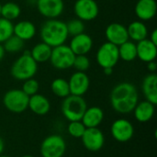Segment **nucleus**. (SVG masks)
Here are the masks:
<instances>
[{
	"instance_id": "f257e3e1",
	"label": "nucleus",
	"mask_w": 157,
	"mask_h": 157,
	"mask_svg": "<svg viewBox=\"0 0 157 157\" xmlns=\"http://www.w3.org/2000/svg\"><path fill=\"white\" fill-rule=\"evenodd\" d=\"M111 108L120 114H129L133 111L139 102V94L135 86L129 82L116 85L109 95Z\"/></svg>"
},
{
	"instance_id": "f03ea898",
	"label": "nucleus",
	"mask_w": 157,
	"mask_h": 157,
	"mask_svg": "<svg viewBox=\"0 0 157 157\" xmlns=\"http://www.w3.org/2000/svg\"><path fill=\"white\" fill-rule=\"evenodd\" d=\"M40 36L41 41L52 48L64 44L69 37L66 23L57 18L48 19L41 25Z\"/></svg>"
},
{
	"instance_id": "7ed1b4c3",
	"label": "nucleus",
	"mask_w": 157,
	"mask_h": 157,
	"mask_svg": "<svg viewBox=\"0 0 157 157\" xmlns=\"http://www.w3.org/2000/svg\"><path fill=\"white\" fill-rule=\"evenodd\" d=\"M38 71V63L31 57L29 51H25L12 64L10 74L18 81L33 78Z\"/></svg>"
},
{
	"instance_id": "20e7f679",
	"label": "nucleus",
	"mask_w": 157,
	"mask_h": 157,
	"mask_svg": "<svg viewBox=\"0 0 157 157\" xmlns=\"http://www.w3.org/2000/svg\"><path fill=\"white\" fill-rule=\"evenodd\" d=\"M86 108L87 104L84 98L75 95L64 98L61 105L62 113L68 121H81Z\"/></svg>"
},
{
	"instance_id": "39448f33",
	"label": "nucleus",
	"mask_w": 157,
	"mask_h": 157,
	"mask_svg": "<svg viewBox=\"0 0 157 157\" xmlns=\"http://www.w3.org/2000/svg\"><path fill=\"white\" fill-rule=\"evenodd\" d=\"M29 97L21 89H10L4 95L3 104L5 108L12 113H22L28 109Z\"/></svg>"
},
{
	"instance_id": "423d86ee",
	"label": "nucleus",
	"mask_w": 157,
	"mask_h": 157,
	"mask_svg": "<svg viewBox=\"0 0 157 157\" xmlns=\"http://www.w3.org/2000/svg\"><path fill=\"white\" fill-rule=\"evenodd\" d=\"M41 157H63L66 152L65 140L59 134L47 136L40 144Z\"/></svg>"
},
{
	"instance_id": "0eeeda50",
	"label": "nucleus",
	"mask_w": 157,
	"mask_h": 157,
	"mask_svg": "<svg viewBox=\"0 0 157 157\" xmlns=\"http://www.w3.org/2000/svg\"><path fill=\"white\" fill-rule=\"evenodd\" d=\"M75 55L68 45L62 44L52 49L50 57L51 64L58 70H66L73 67Z\"/></svg>"
},
{
	"instance_id": "6e6552de",
	"label": "nucleus",
	"mask_w": 157,
	"mask_h": 157,
	"mask_svg": "<svg viewBox=\"0 0 157 157\" xmlns=\"http://www.w3.org/2000/svg\"><path fill=\"white\" fill-rule=\"evenodd\" d=\"M96 60L98 65L104 68H114L120 60L118 46L106 41L98 50Z\"/></svg>"
},
{
	"instance_id": "1a4fd4ad",
	"label": "nucleus",
	"mask_w": 157,
	"mask_h": 157,
	"mask_svg": "<svg viewBox=\"0 0 157 157\" xmlns=\"http://www.w3.org/2000/svg\"><path fill=\"white\" fill-rule=\"evenodd\" d=\"M74 12L82 21H91L98 17L99 7L96 0H76L74 5Z\"/></svg>"
},
{
	"instance_id": "9d476101",
	"label": "nucleus",
	"mask_w": 157,
	"mask_h": 157,
	"mask_svg": "<svg viewBox=\"0 0 157 157\" xmlns=\"http://www.w3.org/2000/svg\"><path fill=\"white\" fill-rule=\"evenodd\" d=\"M110 133L117 142L127 143L134 135V127L129 120L121 118L111 124Z\"/></svg>"
},
{
	"instance_id": "9b49d317",
	"label": "nucleus",
	"mask_w": 157,
	"mask_h": 157,
	"mask_svg": "<svg viewBox=\"0 0 157 157\" xmlns=\"http://www.w3.org/2000/svg\"><path fill=\"white\" fill-rule=\"evenodd\" d=\"M84 147L90 152L100 151L105 144V136L98 128H86L81 137Z\"/></svg>"
},
{
	"instance_id": "f8f14e48",
	"label": "nucleus",
	"mask_w": 157,
	"mask_h": 157,
	"mask_svg": "<svg viewBox=\"0 0 157 157\" xmlns=\"http://www.w3.org/2000/svg\"><path fill=\"white\" fill-rule=\"evenodd\" d=\"M36 5L40 14L48 19L57 18L64 9L63 0H37Z\"/></svg>"
},
{
	"instance_id": "ddd939ff",
	"label": "nucleus",
	"mask_w": 157,
	"mask_h": 157,
	"mask_svg": "<svg viewBox=\"0 0 157 157\" xmlns=\"http://www.w3.org/2000/svg\"><path fill=\"white\" fill-rule=\"evenodd\" d=\"M68 84L71 95L83 97L89 89L90 79L86 72L76 71L71 75Z\"/></svg>"
},
{
	"instance_id": "4468645a",
	"label": "nucleus",
	"mask_w": 157,
	"mask_h": 157,
	"mask_svg": "<svg viewBox=\"0 0 157 157\" xmlns=\"http://www.w3.org/2000/svg\"><path fill=\"white\" fill-rule=\"evenodd\" d=\"M105 36L107 38V41L116 46H120L121 44L129 40L127 28L118 22H113L106 28Z\"/></svg>"
},
{
	"instance_id": "2eb2a0df",
	"label": "nucleus",
	"mask_w": 157,
	"mask_h": 157,
	"mask_svg": "<svg viewBox=\"0 0 157 157\" xmlns=\"http://www.w3.org/2000/svg\"><path fill=\"white\" fill-rule=\"evenodd\" d=\"M68 46L75 55H86L92 50L93 40L88 34L83 32L73 36Z\"/></svg>"
},
{
	"instance_id": "dca6fc26",
	"label": "nucleus",
	"mask_w": 157,
	"mask_h": 157,
	"mask_svg": "<svg viewBox=\"0 0 157 157\" xmlns=\"http://www.w3.org/2000/svg\"><path fill=\"white\" fill-rule=\"evenodd\" d=\"M135 15L141 21L153 19L157 11L155 0H138L134 7Z\"/></svg>"
},
{
	"instance_id": "f3484780",
	"label": "nucleus",
	"mask_w": 157,
	"mask_h": 157,
	"mask_svg": "<svg viewBox=\"0 0 157 157\" xmlns=\"http://www.w3.org/2000/svg\"><path fill=\"white\" fill-rule=\"evenodd\" d=\"M137 58L144 63L155 61L157 56V45L154 44L149 39H144L136 43Z\"/></svg>"
},
{
	"instance_id": "a211bd4d",
	"label": "nucleus",
	"mask_w": 157,
	"mask_h": 157,
	"mask_svg": "<svg viewBox=\"0 0 157 157\" xmlns=\"http://www.w3.org/2000/svg\"><path fill=\"white\" fill-rule=\"evenodd\" d=\"M28 109L38 116H45L51 109V102L45 96L37 93L29 97Z\"/></svg>"
},
{
	"instance_id": "6ab92c4d",
	"label": "nucleus",
	"mask_w": 157,
	"mask_h": 157,
	"mask_svg": "<svg viewBox=\"0 0 157 157\" xmlns=\"http://www.w3.org/2000/svg\"><path fill=\"white\" fill-rule=\"evenodd\" d=\"M104 120V111L101 108L93 106L86 108L81 121L86 128H98Z\"/></svg>"
},
{
	"instance_id": "aec40b11",
	"label": "nucleus",
	"mask_w": 157,
	"mask_h": 157,
	"mask_svg": "<svg viewBox=\"0 0 157 157\" xmlns=\"http://www.w3.org/2000/svg\"><path fill=\"white\" fill-rule=\"evenodd\" d=\"M132 112L137 121L141 123H146L150 121L155 116V105L147 100L139 101Z\"/></svg>"
},
{
	"instance_id": "412c9836",
	"label": "nucleus",
	"mask_w": 157,
	"mask_h": 157,
	"mask_svg": "<svg viewBox=\"0 0 157 157\" xmlns=\"http://www.w3.org/2000/svg\"><path fill=\"white\" fill-rule=\"evenodd\" d=\"M142 90L145 100L157 104V75L155 73H151L146 75L142 84Z\"/></svg>"
},
{
	"instance_id": "4be33fe9",
	"label": "nucleus",
	"mask_w": 157,
	"mask_h": 157,
	"mask_svg": "<svg viewBox=\"0 0 157 157\" xmlns=\"http://www.w3.org/2000/svg\"><path fill=\"white\" fill-rule=\"evenodd\" d=\"M36 32L37 29L35 25L29 20H21L13 27V34L24 41L33 39Z\"/></svg>"
},
{
	"instance_id": "5701e85b",
	"label": "nucleus",
	"mask_w": 157,
	"mask_h": 157,
	"mask_svg": "<svg viewBox=\"0 0 157 157\" xmlns=\"http://www.w3.org/2000/svg\"><path fill=\"white\" fill-rule=\"evenodd\" d=\"M127 31H128L129 39L136 42L147 39L148 36V29L146 25L141 20L132 21L128 26Z\"/></svg>"
},
{
	"instance_id": "b1692460",
	"label": "nucleus",
	"mask_w": 157,
	"mask_h": 157,
	"mask_svg": "<svg viewBox=\"0 0 157 157\" xmlns=\"http://www.w3.org/2000/svg\"><path fill=\"white\" fill-rule=\"evenodd\" d=\"M52 47L44 42H39L33 46L30 52L31 57L39 63H45L50 60L51 53H52Z\"/></svg>"
},
{
	"instance_id": "393cba45",
	"label": "nucleus",
	"mask_w": 157,
	"mask_h": 157,
	"mask_svg": "<svg viewBox=\"0 0 157 157\" xmlns=\"http://www.w3.org/2000/svg\"><path fill=\"white\" fill-rule=\"evenodd\" d=\"M119 56L124 62H132L137 58L136 43L131 40H127L124 43L118 46Z\"/></svg>"
},
{
	"instance_id": "a878e982",
	"label": "nucleus",
	"mask_w": 157,
	"mask_h": 157,
	"mask_svg": "<svg viewBox=\"0 0 157 157\" xmlns=\"http://www.w3.org/2000/svg\"><path fill=\"white\" fill-rule=\"evenodd\" d=\"M51 90L56 97L61 98H64L71 95L68 81L63 78L53 79L51 84Z\"/></svg>"
},
{
	"instance_id": "bb28decb",
	"label": "nucleus",
	"mask_w": 157,
	"mask_h": 157,
	"mask_svg": "<svg viewBox=\"0 0 157 157\" xmlns=\"http://www.w3.org/2000/svg\"><path fill=\"white\" fill-rule=\"evenodd\" d=\"M20 14H21L20 6L14 2L5 3L1 6L0 17L7 19V20H10V21L15 20L20 16Z\"/></svg>"
},
{
	"instance_id": "cd10ccee",
	"label": "nucleus",
	"mask_w": 157,
	"mask_h": 157,
	"mask_svg": "<svg viewBox=\"0 0 157 157\" xmlns=\"http://www.w3.org/2000/svg\"><path fill=\"white\" fill-rule=\"evenodd\" d=\"M24 42H25L24 40H22L21 39H19L18 37L13 34L7 40H6L2 43V45L6 52L17 53L22 51V49L24 48Z\"/></svg>"
},
{
	"instance_id": "c85d7f7f",
	"label": "nucleus",
	"mask_w": 157,
	"mask_h": 157,
	"mask_svg": "<svg viewBox=\"0 0 157 157\" xmlns=\"http://www.w3.org/2000/svg\"><path fill=\"white\" fill-rule=\"evenodd\" d=\"M13 23L0 17V43L2 44L6 40L13 35Z\"/></svg>"
},
{
	"instance_id": "c756f323",
	"label": "nucleus",
	"mask_w": 157,
	"mask_h": 157,
	"mask_svg": "<svg viewBox=\"0 0 157 157\" xmlns=\"http://www.w3.org/2000/svg\"><path fill=\"white\" fill-rule=\"evenodd\" d=\"M66 23V28L68 34L71 36H75L85 32V23L79 18H73Z\"/></svg>"
},
{
	"instance_id": "7c9ffc66",
	"label": "nucleus",
	"mask_w": 157,
	"mask_h": 157,
	"mask_svg": "<svg viewBox=\"0 0 157 157\" xmlns=\"http://www.w3.org/2000/svg\"><path fill=\"white\" fill-rule=\"evenodd\" d=\"M86 129V128L85 127V125L83 124V122L81 121H70L68 124V127H67V132L73 138L81 139Z\"/></svg>"
},
{
	"instance_id": "2f4dec72",
	"label": "nucleus",
	"mask_w": 157,
	"mask_h": 157,
	"mask_svg": "<svg viewBox=\"0 0 157 157\" xmlns=\"http://www.w3.org/2000/svg\"><path fill=\"white\" fill-rule=\"evenodd\" d=\"M39 89H40V84L36 79L29 78V79L23 81L21 90L29 97H31V96L37 94L39 92Z\"/></svg>"
},
{
	"instance_id": "473e14b6",
	"label": "nucleus",
	"mask_w": 157,
	"mask_h": 157,
	"mask_svg": "<svg viewBox=\"0 0 157 157\" xmlns=\"http://www.w3.org/2000/svg\"><path fill=\"white\" fill-rule=\"evenodd\" d=\"M73 67L77 72H86L90 67V60L86 55H75Z\"/></svg>"
},
{
	"instance_id": "72a5a7b5",
	"label": "nucleus",
	"mask_w": 157,
	"mask_h": 157,
	"mask_svg": "<svg viewBox=\"0 0 157 157\" xmlns=\"http://www.w3.org/2000/svg\"><path fill=\"white\" fill-rule=\"evenodd\" d=\"M147 69L150 73H155L157 69V63H155V61L147 63Z\"/></svg>"
},
{
	"instance_id": "f704fd0d",
	"label": "nucleus",
	"mask_w": 157,
	"mask_h": 157,
	"mask_svg": "<svg viewBox=\"0 0 157 157\" xmlns=\"http://www.w3.org/2000/svg\"><path fill=\"white\" fill-rule=\"evenodd\" d=\"M154 44L157 45V30L156 29H154L152 31V33L150 34V39H149Z\"/></svg>"
},
{
	"instance_id": "c9c22d12",
	"label": "nucleus",
	"mask_w": 157,
	"mask_h": 157,
	"mask_svg": "<svg viewBox=\"0 0 157 157\" xmlns=\"http://www.w3.org/2000/svg\"><path fill=\"white\" fill-rule=\"evenodd\" d=\"M5 53H6V52H5V50H4V48H3V45L0 43V62L4 59Z\"/></svg>"
},
{
	"instance_id": "e433bc0d",
	"label": "nucleus",
	"mask_w": 157,
	"mask_h": 157,
	"mask_svg": "<svg viewBox=\"0 0 157 157\" xmlns=\"http://www.w3.org/2000/svg\"><path fill=\"white\" fill-rule=\"evenodd\" d=\"M103 72L106 75H110L113 72V68H104Z\"/></svg>"
},
{
	"instance_id": "4c0bfd02",
	"label": "nucleus",
	"mask_w": 157,
	"mask_h": 157,
	"mask_svg": "<svg viewBox=\"0 0 157 157\" xmlns=\"http://www.w3.org/2000/svg\"><path fill=\"white\" fill-rule=\"evenodd\" d=\"M4 149H5V144H4V141H3V139L0 137V155L3 154V152H4Z\"/></svg>"
},
{
	"instance_id": "58836bf2",
	"label": "nucleus",
	"mask_w": 157,
	"mask_h": 157,
	"mask_svg": "<svg viewBox=\"0 0 157 157\" xmlns=\"http://www.w3.org/2000/svg\"><path fill=\"white\" fill-rule=\"evenodd\" d=\"M21 157H35V156H33V155H23V156H21Z\"/></svg>"
},
{
	"instance_id": "ea45409f",
	"label": "nucleus",
	"mask_w": 157,
	"mask_h": 157,
	"mask_svg": "<svg viewBox=\"0 0 157 157\" xmlns=\"http://www.w3.org/2000/svg\"><path fill=\"white\" fill-rule=\"evenodd\" d=\"M0 157H10V156H8V155H1Z\"/></svg>"
},
{
	"instance_id": "a19ab883",
	"label": "nucleus",
	"mask_w": 157,
	"mask_h": 157,
	"mask_svg": "<svg viewBox=\"0 0 157 157\" xmlns=\"http://www.w3.org/2000/svg\"><path fill=\"white\" fill-rule=\"evenodd\" d=\"M1 6H2V4L0 3V12H1Z\"/></svg>"
}]
</instances>
